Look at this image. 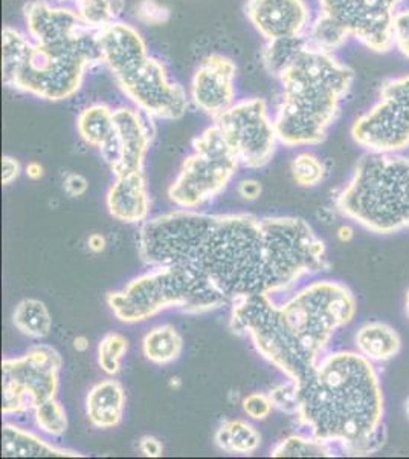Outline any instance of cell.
Listing matches in <instances>:
<instances>
[{"instance_id":"cell-1","label":"cell","mask_w":409,"mask_h":459,"mask_svg":"<svg viewBox=\"0 0 409 459\" xmlns=\"http://www.w3.org/2000/svg\"><path fill=\"white\" fill-rule=\"evenodd\" d=\"M136 244L147 265L190 268L229 302L287 291L328 268L324 240L295 216L175 210L145 221Z\"/></svg>"},{"instance_id":"cell-2","label":"cell","mask_w":409,"mask_h":459,"mask_svg":"<svg viewBox=\"0 0 409 459\" xmlns=\"http://www.w3.org/2000/svg\"><path fill=\"white\" fill-rule=\"evenodd\" d=\"M229 326L289 380L304 376L326 352L333 335L352 324L358 302L350 288L316 281L285 299L249 296L231 302Z\"/></svg>"},{"instance_id":"cell-3","label":"cell","mask_w":409,"mask_h":459,"mask_svg":"<svg viewBox=\"0 0 409 459\" xmlns=\"http://www.w3.org/2000/svg\"><path fill=\"white\" fill-rule=\"evenodd\" d=\"M292 381L296 421L309 435L353 456L382 449L384 392L373 361L353 351L328 352Z\"/></svg>"},{"instance_id":"cell-4","label":"cell","mask_w":409,"mask_h":459,"mask_svg":"<svg viewBox=\"0 0 409 459\" xmlns=\"http://www.w3.org/2000/svg\"><path fill=\"white\" fill-rule=\"evenodd\" d=\"M277 79L281 99L274 121L285 147L318 146L341 114L354 71L333 53L302 42Z\"/></svg>"},{"instance_id":"cell-5","label":"cell","mask_w":409,"mask_h":459,"mask_svg":"<svg viewBox=\"0 0 409 459\" xmlns=\"http://www.w3.org/2000/svg\"><path fill=\"white\" fill-rule=\"evenodd\" d=\"M104 66L136 109L155 120H179L190 99L181 84L168 77L166 65L149 54L144 37L133 25L121 22L99 37Z\"/></svg>"},{"instance_id":"cell-6","label":"cell","mask_w":409,"mask_h":459,"mask_svg":"<svg viewBox=\"0 0 409 459\" xmlns=\"http://www.w3.org/2000/svg\"><path fill=\"white\" fill-rule=\"evenodd\" d=\"M335 204L342 216L376 235L409 230V158L365 153Z\"/></svg>"},{"instance_id":"cell-7","label":"cell","mask_w":409,"mask_h":459,"mask_svg":"<svg viewBox=\"0 0 409 459\" xmlns=\"http://www.w3.org/2000/svg\"><path fill=\"white\" fill-rule=\"evenodd\" d=\"M228 302L205 277L179 265L151 266L150 272L132 279L107 296L115 317L130 325L150 320L168 309L203 314Z\"/></svg>"},{"instance_id":"cell-8","label":"cell","mask_w":409,"mask_h":459,"mask_svg":"<svg viewBox=\"0 0 409 459\" xmlns=\"http://www.w3.org/2000/svg\"><path fill=\"white\" fill-rule=\"evenodd\" d=\"M99 63L97 32L77 43L45 45L31 40L8 88L54 103L72 99L83 86L89 69Z\"/></svg>"},{"instance_id":"cell-9","label":"cell","mask_w":409,"mask_h":459,"mask_svg":"<svg viewBox=\"0 0 409 459\" xmlns=\"http://www.w3.org/2000/svg\"><path fill=\"white\" fill-rule=\"evenodd\" d=\"M234 155L216 126H209L192 140V152L182 162L168 198L179 209L194 210L226 190L239 170Z\"/></svg>"},{"instance_id":"cell-10","label":"cell","mask_w":409,"mask_h":459,"mask_svg":"<svg viewBox=\"0 0 409 459\" xmlns=\"http://www.w3.org/2000/svg\"><path fill=\"white\" fill-rule=\"evenodd\" d=\"M62 366V355L47 344L2 361V413L11 417L34 412L57 398Z\"/></svg>"},{"instance_id":"cell-11","label":"cell","mask_w":409,"mask_h":459,"mask_svg":"<svg viewBox=\"0 0 409 459\" xmlns=\"http://www.w3.org/2000/svg\"><path fill=\"white\" fill-rule=\"evenodd\" d=\"M350 135L367 153L396 155L409 149V74L385 80L373 105L353 121Z\"/></svg>"},{"instance_id":"cell-12","label":"cell","mask_w":409,"mask_h":459,"mask_svg":"<svg viewBox=\"0 0 409 459\" xmlns=\"http://www.w3.org/2000/svg\"><path fill=\"white\" fill-rule=\"evenodd\" d=\"M214 126L244 168L268 166L280 143L269 106L257 97L237 100L214 118Z\"/></svg>"},{"instance_id":"cell-13","label":"cell","mask_w":409,"mask_h":459,"mask_svg":"<svg viewBox=\"0 0 409 459\" xmlns=\"http://www.w3.org/2000/svg\"><path fill=\"white\" fill-rule=\"evenodd\" d=\"M318 14L330 19L350 40L368 51L385 54L393 49L391 22L406 0H315Z\"/></svg>"},{"instance_id":"cell-14","label":"cell","mask_w":409,"mask_h":459,"mask_svg":"<svg viewBox=\"0 0 409 459\" xmlns=\"http://www.w3.org/2000/svg\"><path fill=\"white\" fill-rule=\"evenodd\" d=\"M237 65L223 54H209L192 74L190 100L197 109L218 117L237 101Z\"/></svg>"},{"instance_id":"cell-15","label":"cell","mask_w":409,"mask_h":459,"mask_svg":"<svg viewBox=\"0 0 409 459\" xmlns=\"http://www.w3.org/2000/svg\"><path fill=\"white\" fill-rule=\"evenodd\" d=\"M244 14L266 42L304 39L313 21L307 0H246Z\"/></svg>"},{"instance_id":"cell-16","label":"cell","mask_w":409,"mask_h":459,"mask_svg":"<svg viewBox=\"0 0 409 459\" xmlns=\"http://www.w3.org/2000/svg\"><path fill=\"white\" fill-rule=\"evenodd\" d=\"M26 34L45 45L83 42L95 32L80 21L77 11L52 5L47 0H31L23 6Z\"/></svg>"},{"instance_id":"cell-17","label":"cell","mask_w":409,"mask_h":459,"mask_svg":"<svg viewBox=\"0 0 409 459\" xmlns=\"http://www.w3.org/2000/svg\"><path fill=\"white\" fill-rule=\"evenodd\" d=\"M118 162L112 173L140 172L144 170L145 158L150 151L151 129L147 115L136 108L121 106L114 110Z\"/></svg>"},{"instance_id":"cell-18","label":"cell","mask_w":409,"mask_h":459,"mask_svg":"<svg viewBox=\"0 0 409 459\" xmlns=\"http://www.w3.org/2000/svg\"><path fill=\"white\" fill-rule=\"evenodd\" d=\"M106 204L110 216L124 224H144L150 213V194L144 170L114 175Z\"/></svg>"},{"instance_id":"cell-19","label":"cell","mask_w":409,"mask_h":459,"mask_svg":"<svg viewBox=\"0 0 409 459\" xmlns=\"http://www.w3.org/2000/svg\"><path fill=\"white\" fill-rule=\"evenodd\" d=\"M114 110L106 103H94L84 108L77 117L78 135L89 146L98 149L110 170H114L118 162Z\"/></svg>"},{"instance_id":"cell-20","label":"cell","mask_w":409,"mask_h":459,"mask_svg":"<svg viewBox=\"0 0 409 459\" xmlns=\"http://www.w3.org/2000/svg\"><path fill=\"white\" fill-rule=\"evenodd\" d=\"M125 392L120 381L103 380L89 391L86 417L97 429H114L123 421Z\"/></svg>"},{"instance_id":"cell-21","label":"cell","mask_w":409,"mask_h":459,"mask_svg":"<svg viewBox=\"0 0 409 459\" xmlns=\"http://www.w3.org/2000/svg\"><path fill=\"white\" fill-rule=\"evenodd\" d=\"M2 456L5 458H81L75 450L60 449L36 433L5 423L2 428Z\"/></svg>"},{"instance_id":"cell-22","label":"cell","mask_w":409,"mask_h":459,"mask_svg":"<svg viewBox=\"0 0 409 459\" xmlns=\"http://www.w3.org/2000/svg\"><path fill=\"white\" fill-rule=\"evenodd\" d=\"M354 344L359 354L373 363L391 360L402 350L399 333L382 322L362 325L354 335Z\"/></svg>"},{"instance_id":"cell-23","label":"cell","mask_w":409,"mask_h":459,"mask_svg":"<svg viewBox=\"0 0 409 459\" xmlns=\"http://www.w3.org/2000/svg\"><path fill=\"white\" fill-rule=\"evenodd\" d=\"M183 350V339L173 325H159L151 328L142 339V354L153 365L175 363Z\"/></svg>"},{"instance_id":"cell-24","label":"cell","mask_w":409,"mask_h":459,"mask_svg":"<svg viewBox=\"0 0 409 459\" xmlns=\"http://www.w3.org/2000/svg\"><path fill=\"white\" fill-rule=\"evenodd\" d=\"M214 443L225 454L252 455L261 446V435L248 421L231 420L217 429Z\"/></svg>"},{"instance_id":"cell-25","label":"cell","mask_w":409,"mask_h":459,"mask_svg":"<svg viewBox=\"0 0 409 459\" xmlns=\"http://www.w3.org/2000/svg\"><path fill=\"white\" fill-rule=\"evenodd\" d=\"M13 325L30 339H47L52 331V317L45 303L37 299H23L13 313Z\"/></svg>"},{"instance_id":"cell-26","label":"cell","mask_w":409,"mask_h":459,"mask_svg":"<svg viewBox=\"0 0 409 459\" xmlns=\"http://www.w3.org/2000/svg\"><path fill=\"white\" fill-rule=\"evenodd\" d=\"M124 8L125 0H75L80 21L92 31H99L120 21Z\"/></svg>"},{"instance_id":"cell-27","label":"cell","mask_w":409,"mask_h":459,"mask_svg":"<svg viewBox=\"0 0 409 459\" xmlns=\"http://www.w3.org/2000/svg\"><path fill=\"white\" fill-rule=\"evenodd\" d=\"M335 447L330 444L306 435H290L270 450L274 458H330L335 456Z\"/></svg>"},{"instance_id":"cell-28","label":"cell","mask_w":409,"mask_h":459,"mask_svg":"<svg viewBox=\"0 0 409 459\" xmlns=\"http://www.w3.org/2000/svg\"><path fill=\"white\" fill-rule=\"evenodd\" d=\"M129 351V340L120 333L104 335L98 343V365L107 376H116L121 371V363Z\"/></svg>"},{"instance_id":"cell-29","label":"cell","mask_w":409,"mask_h":459,"mask_svg":"<svg viewBox=\"0 0 409 459\" xmlns=\"http://www.w3.org/2000/svg\"><path fill=\"white\" fill-rule=\"evenodd\" d=\"M292 178L301 187H315L326 178V166L311 152H301L290 162Z\"/></svg>"},{"instance_id":"cell-30","label":"cell","mask_w":409,"mask_h":459,"mask_svg":"<svg viewBox=\"0 0 409 459\" xmlns=\"http://www.w3.org/2000/svg\"><path fill=\"white\" fill-rule=\"evenodd\" d=\"M32 413L37 429L49 437H60L68 429V413L57 398L37 407Z\"/></svg>"},{"instance_id":"cell-31","label":"cell","mask_w":409,"mask_h":459,"mask_svg":"<svg viewBox=\"0 0 409 459\" xmlns=\"http://www.w3.org/2000/svg\"><path fill=\"white\" fill-rule=\"evenodd\" d=\"M304 39H289V40H274L266 42L265 49L261 54L263 65L270 75L277 77L285 63L289 62L296 49L302 45Z\"/></svg>"},{"instance_id":"cell-32","label":"cell","mask_w":409,"mask_h":459,"mask_svg":"<svg viewBox=\"0 0 409 459\" xmlns=\"http://www.w3.org/2000/svg\"><path fill=\"white\" fill-rule=\"evenodd\" d=\"M391 45L409 62V6H402L394 14L391 22Z\"/></svg>"},{"instance_id":"cell-33","label":"cell","mask_w":409,"mask_h":459,"mask_svg":"<svg viewBox=\"0 0 409 459\" xmlns=\"http://www.w3.org/2000/svg\"><path fill=\"white\" fill-rule=\"evenodd\" d=\"M171 11L158 0H140L135 5V17L147 27H161L170 21Z\"/></svg>"},{"instance_id":"cell-34","label":"cell","mask_w":409,"mask_h":459,"mask_svg":"<svg viewBox=\"0 0 409 459\" xmlns=\"http://www.w3.org/2000/svg\"><path fill=\"white\" fill-rule=\"evenodd\" d=\"M269 397L274 403V407H277L278 411L285 415H290V417H295L298 402H296V389L294 381L287 378L285 383L272 387L269 391Z\"/></svg>"},{"instance_id":"cell-35","label":"cell","mask_w":409,"mask_h":459,"mask_svg":"<svg viewBox=\"0 0 409 459\" xmlns=\"http://www.w3.org/2000/svg\"><path fill=\"white\" fill-rule=\"evenodd\" d=\"M243 412L248 415L251 420L255 421H265L269 417L274 409V403L270 400L269 394H261V392H254L248 397L243 398L242 402Z\"/></svg>"},{"instance_id":"cell-36","label":"cell","mask_w":409,"mask_h":459,"mask_svg":"<svg viewBox=\"0 0 409 459\" xmlns=\"http://www.w3.org/2000/svg\"><path fill=\"white\" fill-rule=\"evenodd\" d=\"M63 188L71 198L83 196L88 192V179L80 173H69L68 177L64 178V181H63Z\"/></svg>"},{"instance_id":"cell-37","label":"cell","mask_w":409,"mask_h":459,"mask_svg":"<svg viewBox=\"0 0 409 459\" xmlns=\"http://www.w3.org/2000/svg\"><path fill=\"white\" fill-rule=\"evenodd\" d=\"M21 162L16 158L5 155L2 157V184L10 186L14 183L17 178L21 177Z\"/></svg>"},{"instance_id":"cell-38","label":"cell","mask_w":409,"mask_h":459,"mask_svg":"<svg viewBox=\"0 0 409 459\" xmlns=\"http://www.w3.org/2000/svg\"><path fill=\"white\" fill-rule=\"evenodd\" d=\"M140 450L141 454L147 456V458H161L164 455V446H162L161 441L155 438V437H150V435L140 439Z\"/></svg>"},{"instance_id":"cell-39","label":"cell","mask_w":409,"mask_h":459,"mask_svg":"<svg viewBox=\"0 0 409 459\" xmlns=\"http://www.w3.org/2000/svg\"><path fill=\"white\" fill-rule=\"evenodd\" d=\"M237 192H239L240 196L244 201H255V199L260 198V195L263 192V187H261V184L257 179H243L237 186Z\"/></svg>"},{"instance_id":"cell-40","label":"cell","mask_w":409,"mask_h":459,"mask_svg":"<svg viewBox=\"0 0 409 459\" xmlns=\"http://www.w3.org/2000/svg\"><path fill=\"white\" fill-rule=\"evenodd\" d=\"M106 246H107V240H106L103 235L94 233V235L89 236L88 247L89 250L92 251V253H97V255L103 253L106 250Z\"/></svg>"},{"instance_id":"cell-41","label":"cell","mask_w":409,"mask_h":459,"mask_svg":"<svg viewBox=\"0 0 409 459\" xmlns=\"http://www.w3.org/2000/svg\"><path fill=\"white\" fill-rule=\"evenodd\" d=\"M25 173L26 177L32 179V181H38V179H42L43 175H45V169H43L40 162L31 161L26 164Z\"/></svg>"},{"instance_id":"cell-42","label":"cell","mask_w":409,"mask_h":459,"mask_svg":"<svg viewBox=\"0 0 409 459\" xmlns=\"http://www.w3.org/2000/svg\"><path fill=\"white\" fill-rule=\"evenodd\" d=\"M337 239L344 242V244H347L350 240H353L354 238V230L350 225H341L339 229H337Z\"/></svg>"},{"instance_id":"cell-43","label":"cell","mask_w":409,"mask_h":459,"mask_svg":"<svg viewBox=\"0 0 409 459\" xmlns=\"http://www.w3.org/2000/svg\"><path fill=\"white\" fill-rule=\"evenodd\" d=\"M89 346H90L89 339L88 337H84V335H78V337L73 339V348H75V351H78V352H86V351L89 350Z\"/></svg>"},{"instance_id":"cell-44","label":"cell","mask_w":409,"mask_h":459,"mask_svg":"<svg viewBox=\"0 0 409 459\" xmlns=\"http://www.w3.org/2000/svg\"><path fill=\"white\" fill-rule=\"evenodd\" d=\"M181 386H182L181 378H179V377H171V380H170L171 389H175V391H176V389H179V387H181Z\"/></svg>"},{"instance_id":"cell-45","label":"cell","mask_w":409,"mask_h":459,"mask_svg":"<svg viewBox=\"0 0 409 459\" xmlns=\"http://www.w3.org/2000/svg\"><path fill=\"white\" fill-rule=\"evenodd\" d=\"M405 311H406V316L409 317V288L406 296H405Z\"/></svg>"},{"instance_id":"cell-46","label":"cell","mask_w":409,"mask_h":459,"mask_svg":"<svg viewBox=\"0 0 409 459\" xmlns=\"http://www.w3.org/2000/svg\"><path fill=\"white\" fill-rule=\"evenodd\" d=\"M405 411H406V415H408L409 418V398L406 400V404H405Z\"/></svg>"},{"instance_id":"cell-47","label":"cell","mask_w":409,"mask_h":459,"mask_svg":"<svg viewBox=\"0 0 409 459\" xmlns=\"http://www.w3.org/2000/svg\"><path fill=\"white\" fill-rule=\"evenodd\" d=\"M54 2H58V4H66V2H72V0H54ZM75 2V0H73Z\"/></svg>"}]
</instances>
